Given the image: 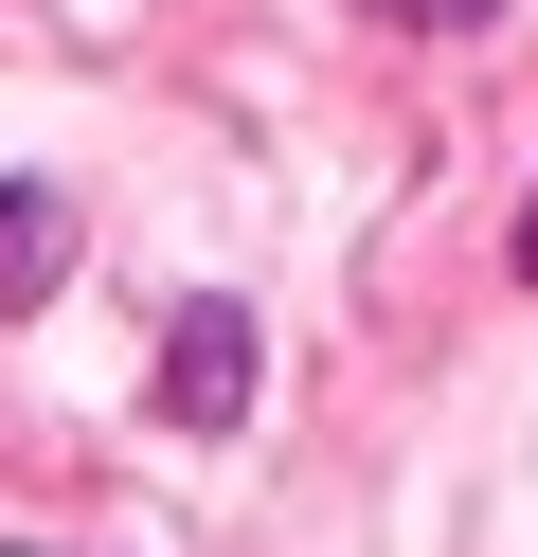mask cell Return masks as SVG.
I'll return each instance as SVG.
<instances>
[{
	"label": "cell",
	"instance_id": "6da1fadb",
	"mask_svg": "<svg viewBox=\"0 0 538 557\" xmlns=\"http://www.w3.org/2000/svg\"><path fill=\"white\" fill-rule=\"evenodd\" d=\"M377 18H485V0H377Z\"/></svg>",
	"mask_w": 538,
	"mask_h": 557
},
{
	"label": "cell",
	"instance_id": "7a4b0ae2",
	"mask_svg": "<svg viewBox=\"0 0 538 557\" xmlns=\"http://www.w3.org/2000/svg\"><path fill=\"white\" fill-rule=\"evenodd\" d=\"M521 270H538V198H521Z\"/></svg>",
	"mask_w": 538,
	"mask_h": 557
}]
</instances>
